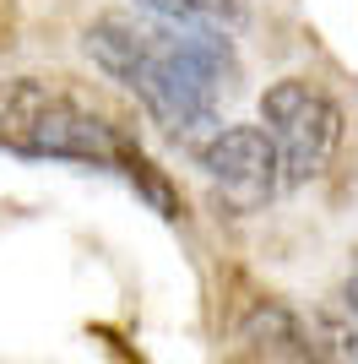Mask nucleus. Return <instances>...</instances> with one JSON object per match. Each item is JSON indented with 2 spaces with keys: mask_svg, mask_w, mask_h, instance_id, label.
I'll return each instance as SVG.
<instances>
[{
  "mask_svg": "<svg viewBox=\"0 0 358 364\" xmlns=\"http://www.w3.org/2000/svg\"><path fill=\"white\" fill-rule=\"evenodd\" d=\"M87 60L136 92V104L163 125L168 136H195L217 114V92L234 82V49L223 33L174 28V22H141L125 11H104L82 33Z\"/></svg>",
  "mask_w": 358,
  "mask_h": 364,
  "instance_id": "1",
  "label": "nucleus"
},
{
  "mask_svg": "<svg viewBox=\"0 0 358 364\" xmlns=\"http://www.w3.org/2000/svg\"><path fill=\"white\" fill-rule=\"evenodd\" d=\"M0 152L114 168L125 180L147 164V152L119 125H109L92 104H82L65 87H49L38 76H6L0 82Z\"/></svg>",
  "mask_w": 358,
  "mask_h": 364,
  "instance_id": "2",
  "label": "nucleus"
},
{
  "mask_svg": "<svg viewBox=\"0 0 358 364\" xmlns=\"http://www.w3.org/2000/svg\"><path fill=\"white\" fill-rule=\"evenodd\" d=\"M261 131L277 147L283 185H310L342 147V104L304 76H283L261 92Z\"/></svg>",
  "mask_w": 358,
  "mask_h": 364,
  "instance_id": "3",
  "label": "nucleus"
},
{
  "mask_svg": "<svg viewBox=\"0 0 358 364\" xmlns=\"http://www.w3.org/2000/svg\"><path fill=\"white\" fill-rule=\"evenodd\" d=\"M195 164L234 213H261L283 191V164L261 125H223L195 147Z\"/></svg>",
  "mask_w": 358,
  "mask_h": 364,
  "instance_id": "4",
  "label": "nucleus"
},
{
  "mask_svg": "<svg viewBox=\"0 0 358 364\" xmlns=\"http://www.w3.org/2000/svg\"><path fill=\"white\" fill-rule=\"evenodd\" d=\"M342 316L358 326V256H353V272H347V283H342Z\"/></svg>",
  "mask_w": 358,
  "mask_h": 364,
  "instance_id": "5",
  "label": "nucleus"
},
{
  "mask_svg": "<svg viewBox=\"0 0 358 364\" xmlns=\"http://www.w3.org/2000/svg\"><path fill=\"white\" fill-rule=\"evenodd\" d=\"M141 6H152V0H141Z\"/></svg>",
  "mask_w": 358,
  "mask_h": 364,
  "instance_id": "6",
  "label": "nucleus"
}]
</instances>
